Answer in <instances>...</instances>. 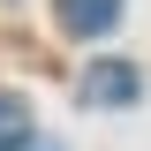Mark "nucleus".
<instances>
[{"label":"nucleus","mask_w":151,"mask_h":151,"mask_svg":"<svg viewBox=\"0 0 151 151\" xmlns=\"http://www.w3.org/2000/svg\"><path fill=\"white\" fill-rule=\"evenodd\" d=\"M53 15H60L68 38H106L121 23V0H53Z\"/></svg>","instance_id":"f03ea898"},{"label":"nucleus","mask_w":151,"mask_h":151,"mask_svg":"<svg viewBox=\"0 0 151 151\" xmlns=\"http://www.w3.org/2000/svg\"><path fill=\"white\" fill-rule=\"evenodd\" d=\"M129 98H136V68H129V60L83 68V106H129Z\"/></svg>","instance_id":"f257e3e1"},{"label":"nucleus","mask_w":151,"mask_h":151,"mask_svg":"<svg viewBox=\"0 0 151 151\" xmlns=\"http://www.w3.org/2000/svg\"><path fill=\"white\" fill-rule=\"evenodd\" d=\"M23 144H30V106L0 98V151H23Z\"/></svg>","instance_id":"7ed1b4c3"}]
</instances>
